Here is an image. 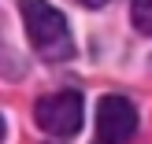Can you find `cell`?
Masks as SVG:
<instances>
[{"label": "cell", "instance_id": "6da1fadb", "mask_svg": "<svg viewBox=\"0 0 152 144\" xmlns=\"http://www.w3.org/2000/svg\"><path fill=\"white\" fill-rule=\"evenodd\" d=\"M19 15L34 52L45 63H67L74 56V37L67 19L48 4V0H19Z\"/></svg>", "mask_w": 152, "mask_h": 144}, {"label": "cell", "instance_id": "277c9868", "mask_svg": "<svg viewBox=\"0 0 152 144\" xmlns=\"http://www.w3.org/2000/svg\"><path fill=\"white\" fill-rule=\"evenodd\" d=\"M130 22L137 33L152 37V0H130Z\"/></svg>", "mask_w": 152, "mask_h": 144}, {"label": "cell", "instance_id": "3957f363", "mask_svg": "<svg viewBox=\"0 0 152 144\" xmlns=\"http://www.w3.org/2000/svg\"><path fill=\"white\" fill-rule=\"evenodd\" d=\"M96 133L100 144H130L137 133V111L126 96H100L96 103Z\"/></svg>", "mask_w": 152, "mask_h": 144}, {"label": "cell", "instance_id": "5b68a950", "mask_svg": "<svg viewBox=\"0 0 152 144\" xmlns=\"http://www.w3.org/2000/svg\"><path fill=\"white\" fill-rule=\"evenodd\" d=\"M82 4H86V7H104L108 0H82Z\"/></svg>", "mask_w": 152, "mask_h": 144}, {"label": "cell", "instance_id": "7a4b0ae2", "mask_svg": "<svg viewBox=\"0 0 152 144\" xmlns=\"http://www.w3.org/2000/svg\"><path fill=\"white\" fill-rule=\"evenodd\" d=\"M82 118H86V111H82V96L71 93V89L52 93V96H41V100L34 103V122L41 126L45 133L59 137V140L74 137V133L82 130Z\"/></svg>", "mask_w": 152, "mask_h": 144}, {"label": "cell", "instance_id": "8992f818", "mask_svg": "<svg viewBox=\"0 0 152 144\" xmlns=\"http://www.w3.org/2000/svg\"><path fill=\"white\" fill-rule=\"evenodd\" d=\"M0 140H4V118H0Z\"/></svg>", "mask_w": 152, "mask_h": 144}]
</instances>
